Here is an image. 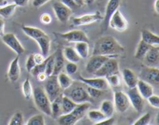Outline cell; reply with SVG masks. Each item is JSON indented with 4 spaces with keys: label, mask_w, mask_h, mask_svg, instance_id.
Listing matches in <instances>:
<instances>
[{
    "label": "cell",
    "mask_w": 159,
    "mask_h": 125,
    "mask_svg": "<svg viewBox=\"0 0 159 125\" xmlns=\"http://www.w3.org/2000/svg\"><path fill=\"white\" fill-rule=\"evenodd\" d=\"M151 114L149 113H145L143 116H141V118H139L138 120H137L134 124V125H148L150 123L151 121Z\"/></svg>",
    "instance_id": "obj_42"
},
{
    "label": "cell",
    "mask_w": 159,
    "mask_h": 125,
    "mask_svg": "<svg viewBox=\"0 0 159 125\" xmlns=\"http://www.w3.org/2000/svg\"><path fill=\"white\" fill-rule=\"evenodd\" d=\"M136 87L144 99H148L149 96L154 94V90L152 86L142 79H138Z\"/></svg>",
    "instance_id": "obj_20"
},
{
    "label": "cell",
    "mask_w": 159,
    "mask_h": 125,
    "mask_svg": "<svg viewBox=\"0 0 159 125\" xmlns=\"http://www.w3.org/2000/svg\"><path fill=\"white\" fill-rule=\"evenodd\" d=\"M141 40L154 47H158L159 45L158 36L148 30H143L141 31Z\"/></svg>",
    "instance_id": "obj_22"
},
{
    "label": "cell",
    "mask_w": 159,
    "mask_h": 125,
    "mask_svg": "<svg viewBox=\"0 0 159 125\" xmlns=\"http://www.w3.org/2000/svg\"><path fill=\"white\" fill-rule=\"evenodd\" d=\"M23 33L26 34V36H28L30 38L34 39V40H36L38 37H41V36L44 35L46 33L43 32L42 30L39 29V28L34 27V26H23L22 27Z\"/></svg>",
    "instance_id": "obj_27"
},
{
    "label": "cell",
    "mask_w": 159,
    "mask_h": 125,
    "mask_svg": "<svg viewBox=\"0 0 159 125\" xmlns=\"http://www.w3.org/2000/svg\"><path fill=\"white\" fill-rule=\"evenodd\" d=\"M109 26L113 30L119 31V32H124L127 29V21L123 14L121 13L119 9L116 11L112 15L110 21H109Z\"/></svg>",
    "instance_id": "obj_9"
},
{
    "label": "cell",
    "mask_w": 159,
    "mask_h": 125,
    "mask_svg": "<svg viewBox=\"0 0 159 125\" xmlns=\"http://www.w3.org/2000/svg\"><path fill=\"white\" fill-rule=\"evenodd\" d=\"M16 5L13 2L0 7V16L6 19L11 17L12 16V14L14 13V12H15V9L16 8Z\"/></svg>",
    "instance_id": "obj_33"
},
{
    "label": "cell",
    "mask_w": 159,
    "mask_h": 125,
    "mask_svg": "<svg viewBox=\"0 0 159 125\" xmlns=\"http://www.w3.org/2000/svg\"><path fill=\"white\" fill-rule=\"evenodd\" d=\"M2 40L4 42L5 44L7 45L10 49H12L18 55H20V54L24 53V48L20 44V42L19 41V40L14 34L8 33V34H3L2 36Z\"/></svg>",
    "instance_id": "obj_8"
},
{
    "label": "cell",
    "mask_w": 159,
    "mask_h": 125,
    "mask_svg": "<svg viewBox=\"0 0 159 125\" xmlns=\"http://www.w3.org/2000/svg\"><path fill=\"white\" fill-rule=\"evenodd\" d=\"M27 125H44L45 120L41 114H37L31 117L27 121Z\"/></svg>",
    "instance_id": "obj_39"
},
{
    "label": "cell",
    "mask_w": 159,
    "mask_h": 125,
    "mask_svg": "<svg viewBox=\"0 0 159 125\" xmlns=\"http://www.w3.org/2000/svg\"><path fill=\"white\" fill-rule=\"evenodd\" d=\"M33 97L37 109L46 115L51 116V101L44 89L40 86L36 87L33 90Z\"/></svg>",
    "instance_id": "obj_3"
},
{
    "label": "cell",
    "mask_w": 159,
    "mask_h": 125,
    "mask_svg": "<svg viewBox=\"0 0 159 125\" xmlns=\"http://www.w3.org/2000/svg\"><path fill=\"white\" fill-rule=\"evenodd\" d=\"M48 58H45V60L43 61L42 63L38 64V65H36L33 68V69L31 70L30 72L31 73V75H32L34 77H36V76H37V75L39 74V73L44 72L45 68H46V65H47V62H48Z\"/></svg>",
    "instance_id": "obj_36"
},
{
    "label": "cell",
    "mask_w": 159,
    "mask_h": 125,
    "mask_svg": "<svg viewBox=\"0 0 159 125\" xmlns=\"http://www.w3.org/2000/svg\"><path fill=\"white\" fill-rule=\"evenodd\" d=\"M12 1L17 6H21V7H24L29 2V0H12Z\"/></svg>",
    "instance_id": "obj_51"
},
{
    "label": "cell",
    "mask_w": 159,
    "mask_h": 125,
    "mask_svg": "<svg viewBox=\"0 0 159 125\" xmlns=\"http://www.w3.org/2000/svg\"><path fill=\"white\" fill-rule=\"evenodd\" d=\"M7 4H8L7 0H0V7L6 6V5Z\"/></svg>",
    "instance_id": "obj_56"
},
{
    "label": "cell",
    "mask_w": 159,
    "mask_h": 125,
    "mask_svg": "<svg viewBox=\"0 0 159 125\" xmlns=\"http://www.w3.org/2000/svg\"><path fill=\"white\" fill-rule=\"evenodd\" d=\"M124 48L111 36H103L95 42L93 55L116 58L124 54Z\"/></svg>",
    "instance_id": "obj_1"
},
{
    "label": "cell",
    "mask_w": 159,
    "mask_h": 125,
    "mask_svg": "<svg viewBox=\"0 0 159 125\" xmlns=\"http://www.w3.org/2000/svg\"><path fill=\"white\" fill-rule=\"evenodd\" d=\"M89 102H84L82 104H78L74 110L68 113L61 114L58 117L57 123L61 125H74L79 120L85 116L87 110L89 109Z\"/></svg>",
    "instance_id": "obj_2"
},
{
    "label": "cell",
    "mask_w": 159,
    "mask_h": 125,
    "mask_svg": "<svg viewBox=\"0 0 159 125\" xmlns=\"http://www.w3.org/2000/svg\"><path fill=\"white\" fill-rule=\"evenodd\" d=\"M123 78L126 85L129 89L136 87L138 78L134 72L130 68H124L123 70Z\"/></svg>",
    "instance_id": "obj_21"
},
{
    "label": "cell",
    "mask_w": 159,
    "mask_h": 125,
    "mask_svg": "<svg viewBox=\"0 0 159 125\" xmlns=\"http://www.w3.org/2000/svg\"><path fill=\"white\" fill-rule=\"evenodd\" d=\"M79 79L81 82L88 86L99 89V90H104L107 89V86H108V83H107V80L104 77H96L89 79V78L82 77V76H80L79 77Z\"/></svg>",
    "instance_id": "obj_17"
},
{
    "label": "cell",
    "mask_w": 159,
    "mask_h": 125,
    "mask_svg": "<svg viewBox=\"0 0 159 125\" xmlns=\"http://www.w3.org/2000/svg\"><path fill=\"white\" fill-rule=\"evenodd\" d=\"M84 1H85V4L88 5V6H91L92 4H93L95 0H84Z\"/></svg>",
    "instance_id": "obj_57"
},
{
    "label": "cell",
    "mask_w": 159,
    "mask_h": 125,
    "mask_svg": "<svg viewBox=\"0 0 159 125\" xmlns=\"http://www.w3.org/2000/svg\"><path fill=\"white\" fill-rule=\"evenodd\" d=\"M75 49L81 58H87L89 56V46L88 42H77L75 46Z\"/></svg>",
    "instance_id": "obj_28"
},
{
    "label": "cell",
    "mask_w": 159,
    "mask_h": 125,
    "mask_svg": "<svg viewBox=\"0 0 159 125\" xmlns=\"http://www.w3.org/2000/svg\"><path fill=\"white\" fill-rule=\"evenodd\" d=\"M64 95L69 97L75 104H82L84 102L92 103L93 101V98L89 96L87 93V90H85L83 86L79 85H72L69 88L65 90Z\"/></svg>",
    "instance_id": "obj_4"
},
{
    "label": "cell",
    "mask_w": 159,
    "mask_h": 125,
    "mask_svg": "<svg viewBox=\"0 0 159 125\" xmlns=\"http://www.w3.org/2000/svg\"><path fill=\"white\" fill-rule=\"evenodd\" d=\"M62 53H63L64 58L67 59L69 62L78 63L81 59V58L78 54L77 51L72 47H65L62 51Z\"/></svg>",
    "instance_id": "obj_26"
},
{
    "label": "cell",
    "mask_w": 159,
    "mask_h": 125,
    "mask_svg": "<svg viewBox=\"0 0 159 125\" xmlns=\"http://www.w3.org/2000/svg\"><path fill=\"white\" fill-rule=\"evenodd\" d=\"M50 0H33V6L36 8H39L40 6H43L44 4H46L48 2H49Z\"/></svg>",
    "instance_id": "obj_50"
},
{
    "label": "cell",
    "mask_w": 159,
    "mask_h": 125,
    "mask_svg": "<svg viewBox=\"0 0 159 125\" xmlns=\"http://www.w3.org/2000/svg\"><path fill=\"white\" fill-rule=\"evenodd\" d=\"M144 66L158 68L159 65V48L152 47L142 58Z\"/></svg>",
    "instance_id": "obj_16"
},
{
    "label": "cell",
    "mask_w": 159,
    "mask_h": 125,
    "mask_svg": "<svg viewBox=\"0 0 159 125\" xmlns=\"http://www.w3.org/2000/svg\"><path fill=\"white\" fill-rule=\"evenodd\" d=\"M148 101L149 104L152 106L154 108L158 109L159 108V97L156 95H152L148 98Z\"/></svg>",
    "instance_id": "obj_44"
},
{
    "label": "cell",
    "mask_w": 159,
    "mask_h": 125,
    "mask_svg": "<svg viewBox=\"0 0 159 125\" xmlns=\"http://www.w3.org/2000/svg\"><path fill=\"white\" fill-rule=\"evenodd\" d=\"M88 117L89 118V120L91 121H93V123L96 124L98 122H100L102 120L106 119V116L100 111V110H89L88 113Z\"/></svg>",
    "instance_id": "obj_34"
},
{
    "label": "cell",
    "mask_w": 159,
    "mask_h": 125,
    "mask_svg": "<svg viewBox=\"0 0 159 125\" xmlns=\"http://www.w3.org/2000/svg\"><path fill=\"white\" fill-rule=\"evenodd\" d=\"M37 44L40 47V49L41 51V54L43 56H48L49 54L50 48H51V40H50L49 36L47 34L41 36V37H38L36 39Z\"/></svg>",
    "instance_id": "obj_24"
},
{
    "label": "cell",
    "mask_w": 159,
    "mask_h": 125,
    "mask_svg": "<svg viewBox=\"0 0 159 125\" xmlns=\"http://www.w3.org/2000/svg\"><path fill=\"white\" fill-rule=\"evenodd\" d=\"M36 78H37V79L39 81V82H43V81L47 80L48 76H47V75L45 74L44 72H40L36 76Z\"/></svg>",
    "instance_id": "obj_52"
},
{
    "label": "cell",
    "mask_w": 159,
    "mask_h": 125,
    "mask_svg": "<svg viewBox=\"0 0 159 125\" xmlns=\"http://www.w3.org/2000/svg\"><path fill=\"white\" fill-rule=\"evenodd\" d=\"M66 72L68 75H74L78 71V65L74 62H68L66 65Z\"/></svg>",
    "instance_id": "obj_43"
},
{
    "label": "cell",
    "mask_w": 159,
    "mask_h": 125,
    "mask_svg": "<svg viewBox=\"0 0 159 125\" xmlns=\"http://www.w3.org/2000/svg\"><path fill=\"white\" fill-rule=\"evenodd\" d=\"M61 2L69 8L71 11H75L79 8V6L74 2V0H60Z\"/></svg>",
    "instance_id": "obj_46"
},
{
    "label": "cell",
    "mask_w": 159,
    "mask_h": 125,
    "mask_svg": "<svg viewBox=\"0 0 159 125\" xmlns=\"http://www.w3.org/2000/svg\"><path fill=\"white\" fill-rule=\"evenodd\" d=\"M36 65L35 63V61L34 59V54H30L29 57L27 58L26 59V69L28 72L31 71L33 69L34 66Z\"/></svg>",
    "instance_id": "obj_45"
},
{
    "label": "cell",
    "mask_w": 159,
    "mask_h": 125,
    "mask_svg": "<svg viewBox=\"0 0 159 125\" xmlns=\"http://www.w3.org/2000/svg\"><path fill=\"white\" fill-rule=\"evenodd\" d=\"M99 110L105 115L106 118H111L114 113V104L110 100H104L101 104Z\"/></svg>",
    "instance_id": "obj_30"
},
{
    "label": "cell",
    "mask_w": 159,
    "mask_h": 125,
    "mask_svg": "<svg viewBox=\"0 0 159 125\" xmlns=\"http://www.w3.org/2000/svg\"><path fill=\"white\" fill-rule=\"evenodd\" d=\"M22 91H23V96L26 98V100H30L33 96V89L31 86L30 79L26 78V80L23 83V87H22Z\"/></svg>",
    "instance_id": "obj_35"
},
{
    "label": "cell",
    "mask_w": 159,
    "mask_h": 125,
    "mask_svg": "<svg viewBox=\"0 0 159 125\" xmlns=\"http://www.w3.org/2000/svg\"><path fill=\"white\" fill-rule=\"evenodd\" d=\"M130 107V103L127 94L122 91L114 93V107L120 113H125Z\"/></svg>",
    "instance_id": "obj_11"
},
{
    "label": "cell",
    "mask_w": 159,
    "mask_h": 125,
    "mask_svg": "<svg viewBox=\"0 0 159 125\" xmlns=\"http://www.w3.org/2000/svg\"><path fill=\"white\" fill-rule=\"evenodd\" d=\"M105 78L107 83L112 87H117L120 85V78L119 74L110 75Z\"/></svg>",
    "instance_id": "obj_37"
},
{
    "label": "cell",
    "mask_w": 159,
    "mask_h": 125,
    "mask_svg": "<svg viewBox=\"0 0 159 125\" xmlns=\"http://www.w3.org/2000/svg\"><path fill=\"white\" fill-rule=\"evenodd\" d=\"M74 2L79 7H82V6H83L85 5V1L84 0H74Z\"/></svg>",
    "instance_id": "obj_54"
},
{
    "label": "cell",
    "mask_w": 159,
    "mask_h": 125,
    "mask_svg": "<svg viewBox=\"0 0 159 125\" xmlns=\"http://www.w3.org/2000/svg\"><path fill=\"white\" fill-rule=\"evenodd\" d=\"M127 96H128L129 100H130V105L133 106L136 111H142L144 106V98L140 94L137 87L129 89L128 92H127Z\"/></svg>",
    "instance_id": "obj_13"
},
{
    "label": "cell",
    "mask_w": 159,
    "mask_h": 125,
    "mask_svg": "<svg viewBox=\"0 0 159 125\" xmlns=\"http://www.w3.org/2000/svg\"><path fill=\"white\" fill-rule=\"evenodd\" d=\"M114 122H115V119L113 118V117H111V118H106V119L101 121L100 122H98L95 124L96 125H112L114 124Z\"/></svg>",
    "instance_id": "obj_48"
},
{
    "label": "cell",
    "mask_w": 159,
    "mask_h": 125,
    "mask_svg": "<svg viewBox=\"0 0 159 125\" xmlns=\"http://www.w3.org/2000/svg\"><path fill=\"white\" fill-rule=\"evenodd\" d=\"M46 84L44 86V90L49 98L51 103L54 101L56 98L61 94V88L57 81V76H52L48 77Z\"/></svg>",
    "instance_id": "obj_6"
},
{
    "label": "cell",
    "mask_w": 159,
    "mask_h": 125,
    "mask_svg": "<svg viewBox=\"0 0 159 125\" xmlns=\"http://www.w3.org/2000/svg\"><path fill=\"white\" fill-rule=\"evenodd\" d=\"M52 7L56 17L61 23H66L69 20L72 11L65 5L61 2H55L53 4Z\"/></svg>",
    "instance_id": "obj_12"
},
{
    "label": "cell",
    "mask_w": 159,
    "mask_h": 125,
    "mask_svg": "<svg viewBox=\"0 0 159 125\" xmlns=\"http://www.w3.org/2000/svg\"><path fill=\"white\" fill-rule=\"evenodd\" d=\"M7 1H9V0H7Z\"/></svg>",
    "instance_id": "obj_58"
},
{
    "label": "cell",
    "mask_w": 159,
    "mask_h": 125,
    "mask_svg": "<svg viewBox=\"0 0 159 125\" xmlns=\"http://www.w3.org/2000/svg\"><path fill=\"white\" fill-rule=\"evenodd\" d=\"M61 96L62 94H61L60 96H57L54 101L51 103V116L53 117L54 118H58L60 115H61Z\"/></svg>",
    "instance_id": "obj_31"
},
{
    "label": "cell",
    "mask_w": 159,
    "mask_h": 125,
    "mask_svg": "<svg viewBox=\"0 0 159 125\" xmlns=\"http://www.w3.org/2000/svg\"><path fill=\"white\" fill-rule=\"evenodd\" d=\"M77 104L71 100L69 97L65 95L62 94L61 100V113L65 114L72 111L76 107Z\"/></svg>",
    "instance_id": "obj_25"
},
{
    "label": "cell",
    "mask_w": 159,
    "mask_h": 125,
    "mask_svg": "<svg viewBox=\"0 0 159 125\" xmlns=\"http://www.w3.org/2000/svg\"><path fill=\"white\" fill-rule=\"evenodd\" d=\"M119 63L114 58H110L93 75L96 77L105 78L110 75L119 74Z\"/></svg>",
    "instance_id": "obj_5"
},
{
    "label": "cell",
    "mask_w": 159,
    "mask_h": 125,
    "mask_svg": "<svg viewBox=\"0 0 159 125\" xmlns=\"http://www.w3.org/2000/svg\"><path fill=\"white\" fill-rule=\"evenodd\" d=\"M141 79L148 82L152 86L159 85V69L155 67L144 66L140 72Z\"/></svg>",
    "instance_id": "obj_7"
},
{
    "label": "cell",
    "mask_w": 159,
    "mask_h": 125,
    "mask_svg": "<svg viewBox=\"0 0 159 125\" xmlns=\"http://www.w3.org/2000/svg\"><path fill=\"white\" fill-rule=\"evenodd\" d=\"M54 54H52L50 57H48V62H47L46 68H45L44 73L47 75L48 77L52 76L53 71H54Z\"/></svg>",
    "instance_id": "obj_38"
},
{
    "label": "cell",
    "mask_w": 159,
    "mask_h": 125,
    "mask_svg": "<svg viewBox=\"0 0 159 125\" xmlns=\"http://www.w3.org/2000/svg\"><path fill=\"white\" fill-rule=\"evenodd\" d=\"M4 29H5V22L2 19H0V37L4 34Z\"/></svg>",
    "instance_id": "obj_53"
},
{
    "label": "cell",
    "mask_w": 159,
    "mask_h": 125,
    "mask_svg": "<svg viewBox=\"0 0 159 125\" xmlns=\"http://www.w3.org/2000/svg\"><path fill=\"white\" fill-rule=\"evenodd\" d=\"M86 90L90 97L93 98V99H97V98L100 97L102 93H103V91L102 90H99V89H96L90 86H89Z\"/></svg>",
    "instance_id": "obj_41"
},
{
    "label": "cell",
    "mask_w": 159,
    "mask_h": 125,
    "mask_svg": "<svg viewBox=\"0 0 159 125\" xmlns=\"http://www.w3.org/2000/svg\"><path fill=\"white\" fill-rule=\"evenodd\" d=\"M120 3V0H109L107 7H106L105 16L102 20L105 29H107V27L109 26V21H110L112 15L119 9Z\"/></svg>",
    "instance_id": "obj_18"
},
{
    "label": "cell",
    "mask_w": 159,
    "mask_h": 125,
    "mask_svg": "<svg viewBox=\"0 0 159 125\" xmlns=\"http://www.w3.org/2000/svg\"><path fill=\"white\" fill-rule=\"evenodd\" d=\"M34 59L35 61L36 65H38V64L42 63L45 60V58L42 54H34Z\"/></svg>",
    "instance_id": "obj_49"
},
{
    "label": "cell",
    "mask_w": 159,
    "mask_h": 125,
    "mask_svg": "<svg viewBox=\"0 0 159 125\" xmlns=\"http://www.w3.org/2000/svg\"><path fill=\"white\" fill-rule=\"evenodd\" d=\"M158 4H159V0H155V5H154V9H155V12L157 13H159V9H158Z\"/></svg>",
    "instance_id": "obj_55"
},
{
    "label": "cell",
    "mask_w": 159,
    "mask_h": 125,
    "mask_svg": "<svg viewBox=\"0 0 159 125\" xmlns=\"http://www.w3.org/2000/svg\"><path fill=\"white\" fill-rule=\"evenodd\" d=\"M9 125H22L23 124V115L20 112H17L12 117L9 122Z\"/></svg>",
    "instance_id": "obj_40"
},
{
    "label": "cell",
    "mask_w": 159,
    "mask_h": 125,
    "mask_svg": "<svg viewBox=\"0 0 159 125\" xmlns=\"http://www.w3.org/2000/svg\"><path fill=\"white\" fill-rule=\"evenodd\" d=\"M20 76V55L13 59L11 62L8 70V77L12 82H16L19 80Z\"/></svg>",
    "instance_id": "obj_19"
},
{
    "label": "cell",
    "mask_w": 159,
    "mask_h": 125,
    "mask_svg": "<svg viewBox=\"0 0 159 125\" xmlns=\"http://www.w3.org/2000/svg\"><path fill=\"white\" fill-rule=\"evenodd\" d=\"M61 38L67 40L68 42H73V43H77V42H88L89 41V37H87L86 34L85 32L79 30H74L69 32L63 33V34H59Z\"/></svg>",
    "instance_id": "obj_15"
},
{
    "label": "cell",
    "mask_w": 159,
    "mask_h": 125,
    "mask_svg": "<svg viewBox=\"0 0 159 125\" xmlns=\"http://www.w3.org/2000/svg\"><path fill=\"white\" fill-rule=\"evenodd\" d=\"M40 22L44 25H48L51 23L52 21V18H51V15L49 13H43L40 17Z\"/></svg>",
    "instance_id": "obj_47"
},
{
    "label": "cell",
    "mask_w": 159,
    "mask_h": 125,
    "mask_svg": "<svg viewBox=\"0 0 159 125\" xmlns=\"http://www.w3.org/2000/svg\"><path fill=\"white\" fill-rule=\"evenodd\" d=\"M103 20V16L101 15L100 12H96L93 14H86L79 17H73L72 23L76 26H85L94 23L96 22Z\"/></svg>",
    "instance_id": "obj_10"
},
{
    "label": "cell",
    "mask_w": 159,
    "mask_h": 125,
    "mask_svg": "<svg viewBox=\"0 0 159 125\" xmlns=\"http://www.w3.org/2000/svg\"><path fill=\"white\" fill-rule=\"evenodd\" d=\"M110 58L105 55H93L85 66V70L88 73L93 75Z\"/></svg>",
    "instance_id": "obj_14"
},
{
    "label": "cell",
    "mask_w": 159,
    "mask_h": 125,
    "mask_svg": "<svg viewBox=\"0 0 159 125\" xmlns=\"http://www.w3.org/2000/svg\"><path fill=\"white\" fill-rule=\"evenodd\" d=\"M57 81H58V83L60 85L61 90H66V89L69 88L71 85L73 84V81L71 78L68 76V74H65V73L60 72L57 76Z\"/></svg>",
    "instance_id": "obj_32"
},
{
    "label": "cell",
    "mask_w": 159,
    "mask_h": 125,
    "mask_svg": "<svg viewBox=\"0 0 159 125\" xmlns=\"http://www.w3.org/2000/svg\"><path fill=\"white\" fill-rule=\"evenodd\" d=\"M64 66H65V58H64L61 50H58L54 53V65L53 75L57 76L59 73L61 72Z\"/></svg>",
    "instance_id": "obj_23"
},
{
    "label": "cell",
    "mask_w": 159,
    "mask_h": 125,
    "mask_svg": "<svg viewBox=\"0 0 159 125\" xmlns=\"http://www.w3.org/2000/svg\"><path fill=\"white\" fill-rule=\"evenodd\" d=\"M152 47L154 46L148 44L145 42H144L143 40H141L139 43H138V47H137L134 57L136 58L137 59H138V60H142V58L144 57V55L147 54L148 51Z\"/></svg>",
    "instance_id": "obj_29"
}]
</instances>
